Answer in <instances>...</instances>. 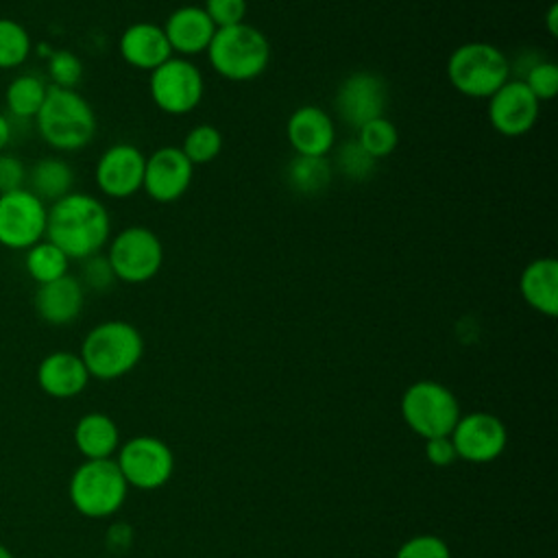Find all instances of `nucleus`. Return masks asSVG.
Instances as JSON below:
<instances>
[{
  "instance_id": "f257e3e1",
  "label": "nucleus",
  "mask_w": 558,
  "mask_h": 558,
  "mask_svg": "<svg viewBox=\"0 0 558 558\" xmlns=\"http://www.w3.org/2000/svg\"><path fill=\"white\" fill-rule=\"evenodd\" d=\"M109 238L111 216L100 198L72 190L48 205L46 240L57 244L70 262L102 253Z\"/></svg>"
},
{
  "instance_id": "f03ea898",
  "label": "nucleus",
  "mask_w": 558,
  "mask_h": 558,
  "mask_svg": "<svg viewBox=\"0 0 558 558\" xmlns=\"http://www.w3.org/2000/svg\"><path fill=\"white\" fill-rule=\"evenodd\" d=\"M35 129L44 144L57 153H76L92 144L98 120L94 107L76 89L48 85L44 105L35 116Z\"/></svg>"
},
{
  "instance_id": "7ed1b4c3",
  "label": "nucleus",
  "mask_w": 558,
  "mask_h": 558,
  "mask_svg": "<svg viewBox=\"0 0 558 558\" xmlns=\"http://www.w3.org/2000/svg\"><path fill=\"white\" fill-rule=\"evenodd\" d=\"M89 377L118 379L131 373L144 355L140 329L126 320H102L92 327L78 351Z\"/></svg>"
},
{
  "instance_id": "20e7f679",
  "label": "nucleus",
  "mask_w": 558,
  "mask_h": 558,
  "mask_svg": "<svg viewBox=\"0 0 558 558\" xmlns=\"http://www.w3.org/2000/svg\"><path fill=\"white\" fill-rule=\"evenodd\" d=\"M205 52L214 72L233 83L259 78L270 63L268 37L246 22L216 28Z\"/></svg>"
},
{
  "instance_id": "39448f33",
  "label": "nucleus",
  "mask_w": 558,
  "mask_h": 558,
  "mask_svg": "<svg viewBox=\"0 0 558 558\" xmlns=\"http://www.w3.org/2000/svg\"><path fill=\"white\" fill-rule=\"evenodd\" d=\"M510 78V59L488 41H464L447 59V81L466 98H490Z\"/></svg>"
},
{
  "instance_id": "423d86ee",
  "label": "nucleus",
  "mask_w": 558,
  "mask_h": 558,
  "mask_svg": "<svg viewBox=\"0 0 558 558\" xmlns=\"http://www.w3.org/2000/svg\"><path fill=\"white\" fill-rule=\"evenodd\" d=\"M129 484L113 458L85 460L70 477L68 495L76 512L87 519H105L120 510Z\"/></svg>"
},
{
  "instance_id": "0eeeda50",
  "label": "nucleus",
  "mask_w": 558,
  "mask_h": 558,
  "mask_svg": "<svg viewBox=\"0 0 558 558\" xmlns=\"http://www.w3.org/2000/svg\"><path fill=\"white\" fill-rule=\"evenodd\" d=\"M107 259L118 281L146 283L163 266V244L159 235L142 225H131L113 233L107 242Z\"/></svg>"
},
{
  "instance_id": "6e6552de",
  "label": "nucleus",
  "mask_w": 558,
  "mask_h": 558,
  "mask_svg": "<svg viewBox=\"0 0 558 558\" xmlns=\"http://www.w3.org/2000/svg\"><path fill=\"white\" fill-rule=\"evenodd\" d=\"M401 414L408 427L427 440L451 434L460 418V405L447 386L421 379L405 388L401 397Z\"/></svg>"
},
{
  "instance_id": "1a4fd4ad",
  "label": "nucleus",
  "mask_w": 558,
  "mask_h": 558,
  "mask_svg": "<svg viewBox=\"0 0 558 558\" xmlns=\"http://www.w3.org/2000/svg\"><path fill=\"white\" fill-rule=\"evenodd\" d=\"M148 94L159 111L168 116H185L201 105L205 78L196 63L172 54L150 72Z\"/></svg>"
},
{
  "instance_id": "9d476101",
  "label": "nucleus",
  "mask_w": 558,
  "mask_h": 558,
  "mask_svg": "<svg viewBox=\"0 0 558 558\" xmlns=\"http://www.w3.org/2000/svg\"><path fill=\"white\" fill-rule=\"evenodd\" d=\"M48 205L28 187L0 194V246L26 251L46 238Z\"/></svg>"
},
{
  "instance_id": "9b49d317",
  "label": "nucleus",
  "mask_w": 558,
  "mask_h": 558,
  "mask_svg": "<svg viewBox=\"0 0 558 558\" xmlns=\"http://www.w3.org/2000/svg\"><path fill=\"white\" fill-rule=\"evenodd\" d=\"M116 464L129 486L153 490L170 480L174 456L170 447L155 436H133L118 449Z\"/></svg>"
},
{
  "instance_id": "f8f14e48",
  "label": "nucleus",
  "mask_w": 558,
  "mask_h": 558,
  "mask_svg": "<svg viewBox=\"0 0 558 558\" xmlns=\"http://www.w3.org/2000/svg\"><path fill=\"white\" fill-rule=\"evenodd\" d=\"M388 105V85L381 74L357 70L342 78L333 96L336 116L351 129H360L373 118L384 116Z\"/></svg>"
},
{
  "instance_id": "ddd939ff",
  "label": "nucleus",
  "mask_w": 558,
  "mask_h": 558,
  "mask_svg": "<svg viewBox=\"0 0 558 558\" xmlns=\"http://www.w3.org/2000/svg\"><path fill=\"white\" fill-rule=\"evenodd\" d=\"M146 155L129 142H116L107 146L96 166H94V181L100 194L107 198H129L142 190Z\"/></svg>"
},
{
  "instance_id": "4468645a",
  "label": "nucleus",
  "mask_w": 558,
  "mask_h": 558,
  "mask_svg": "<svg viewBox=\"0 0 558 558\" xmlns=\"http://www.w3.org/2000/svg\"><path fill=\"white\" fill-rule=\"evenodd\" d=\"M194 166L179 146H161L146 157L142 190L155 203L179 201L192 185Z\"/></svg>"
},
{
  "instance_id": "2eb2a0df",
  "label": "nucleus",
  "mask_w": 558,
  "mask_h": 558,
  "mask_svg": "<svg viewBox=\"0 0 558 558\" xmlns=\"http://www.w3.org/2000/svg\"><path fill=\"white\" fill-rule=\"evenodd\" d=\"M541 102L523 81L508 78L488 98V122L504 137H521L530 133L538 120Z\"/></svg>"
},
{
  "instance_id": "dca6fc26",
  "label": "nucleus",
  "mask_w": 558,
  "mask_h": 558,
  "mask_svg": "<svg viewBox=\"0 0 558 558\" xmlns=\"http://www.w3.org/2000/svg\"><path fill=\"white\" fill-rule=\"evenodd\" d=\"M449 438L458 458L469 462H490L504 453L508 432L495 414L471 412L458 418Z\"/></svg>"
},
{
  "instance_id": "f3484780",
  "label": "nucleus",
  "mask_w": 558,
  "mask_h": 558,
  "mask_svg": "<svg viewBox=\"0 0 558 558\" xmlns=\"http://www.w3.org/2000/svg\"><path fill=\"white\" fill-rule=\"evenodd\" d=\"M286 137L294 155L329 157L336 148V122L327 109L301 105L286 122Z\"/></svg>"
},
{
  "instance_id": "a211bd4d",
  "label": "nucleus",
  "mask_w": 558,
  "mask_h": 558,
  "mask_svg": "<svg viewBox=\"0 0 558 558\" xmlns=\"http://www.w3.org/2000/svg\"><path fill=\"white\" fill-rule=\"evenodd\" d=\"M85 305V290L74 275H63L54 281L41 283L35 290L33 307L39 320L52 327H63L74 323Z\"/></svg>"
},
{
  "instance_id": "6ab92c4d",
  "label": "nucleus",
  "mask_w": 558,
  "mask_h": 558,
  "mask_svg": "<svg viewBox=\"0 0 558 558\" xmlns=\"http://www.w3.org/2000/svg\"><path fill=\"white\" fill-rule=\"evenodd\" d=\"M161 28L170 44L172 54L177 52L179 57H185V59L205 52L216 33L214 22L205 13V9L198 4H183L174 9L166 17Z\"/></svg>"
},
{
  "instance_id": "aec40b11",
  "label": "nucleus",
  "mask_w": 558,
  "mask_h": 558,
  "mask_svg": "<svg viewBox=\"0 0 558 558\" xmlns=\"http://www.w3.org/2000/svg\"><path fill=\"white\" fill-rule=\"evenodd\" d=\"M37 386L52 399H72L89 384V373L78 353L52 351L41 357L35 373Z\"/></svg>"
},
{
  "instance_id": "412c9836",
  "label": "nucleus",
  "mask_w": 558,
  "mask_h": 558,
  "mask_svg": "<svg viewBox=\"0 0 558 558\" xmlns=\"http://www.w3.org/2000/svg\"><path fill=\"white\" fill-rule=\"evenodd\" d=\"M118 50L126 65L144 72H153L172 57L163 28L155 22L129 24L120 35Z\"/></svg>"
},
{
  "instance_id": "4be33fe9",
  "label": "nucleus",
  "mask_w": 558,
  "mask_h": 558,
  "mask_svg": "<svg viewBox=\"0 0 558 558\" xmlns=\"http://www.w3.org/2000/svg\"><path fill=\"white\" fill-rule=\"evenodd\" d=\"M519 292L534 312L554 318L558 314V262L554 257L532 259L521 270Z\"/></svg>"
},
{
  "instance_id": "5701e85b",
  "label": "nucleus",
  "mask_w": 558,
  "mask_h": 558,
  "mask_svg": "<svg viewBox=\"0 0 558 558\" xmlns=\"http://www.w3.org/2000/svg\"><path fill=\"white\" fill-rule=\"evenodd\" d=\"M74 445L85 460L111 458L120 447L118 425L102 412H87L74 425Z\"/></svg>"
},
{
  "instance_id": "b1692460",
  "label": "nucleus",
  "mask_w": 558,
  "mask_h": 558,
  "mask_svg": "<svg viewBox=\"0 0 558 558\" xmlns=\"http://www.w3.org/2000/svg\"><path fill=\"white\" fill-rule=\"evenodd\" d=\"M74 185V172L63 157L48 155L37 159L26 174V187L46 205L70 194Z\"/></svg>"
},
{
  "instance_id": "393cba45",
  "label": "nucleus",
  "mask_w": 558,
  "mask_h": 558,
  "mask_svg": "<svg viewBox=\"0 0 558 558\" xmlns=\"http://www.w3.org/2000/svg\"><path fill=\"white\" fill-rule=\"evenodd\" d=\"M333 170L329 157H303L294 155L286 168V183L290 190L303 196H316L331 183Z\"/></svg>"
},
{
  "instance_id": "a878e982",
  "label": "nucleus",
  "mask_w": 558,
  "mask_h": 558,
  "mask_svg": "<svg viewBox=\"0 0 558 558\" xmlns=\"http://www.w3.org/2000/svg\"><path fill=\"white\" fill-rule=\"evenodd\" d=\"M48 94V83L35 74L15 76L4 89V105L9 118L17 120H35L44 98Z\"/></svg>"
},
{
  "instance_id": "bb28decb",
  "label": "nucleus",
  "mask_w": 558,
  "mask_h": 558,
  "mask_svg": "<svg viewBox=\"0 0 558 558\" xmlns=\"http://www.w3.org/2000/svg\"><path fill=\"white\" fill-rule=\"evenodd\" d=\"M24 270L37 286H41L68 275L70 259L57 244L44 238L24 251Z\"/></svg>"
},
{
  "instance_id": "cd10ccee",
  "label": "nucleus",
  "mask_w": 558,
  "mask_h": 558,
  "mask_svg": "<svg viewBox=\"0 0 558 558\" xmlns=\"http://www.w3.org/2000/svg\"><path fill=\"white\" fill-rule=\"evenodd\" d=\"M33 37L24 24L0 17V70L22 68L33 54Z\"/></svg>"
},
{
  "instance_id": "c85d7f7f",
  "label": "nucleus",
  "mask_w": 558,
  "mask_h": 558,
  "mask_svg": "<svg viewBox=\"0 0 558 558\" xmlns=\"http://www.w3.org/2000/svg\"><path fill=\"white\" fill-rule=\"evenodd\" d=\"M355 142L364 148L366 155H371L375 161L392 155L399 146V129L392 120L386 116L373 118L366 124L357 129Z\"/></svg>"
},
{
  "instance_id": "c756f323",
  "label": "nucleus",
  "mask_w": 558,
  "mask_h": 558,
  "mask_svg": "<svg viewBox=\"0 0 558 558\" xmlns=\"http://www.w3.org/2000/svg\"><path fill=\"white\" fill-rule=\"evenodd\" d=\"M222 144H225V140H222L220 129L203 122V124L192 126L185 133L179 148L183 150V155L190 159L192 166H203V163L214 161L220 155Z\"/></svg>"
},
{
  "instance_id": "7c9ffc66",
  "label": "nucleus",
  "mask_w": 558,
  "mask_h": 558,
  "mask_svg": "<svg viewBox=\"0 0 558 558\" xmlns=\"http://www.w3.org/2000/svg\"><path fill=\"white\" fill-rule=\"evenodd\" d=\"M375 159L364 153V148L351 140L342 142L331 159V170L342 174L349 181H366L375 172Z\"/></svg>"
},
{
  "instance_id": "2f4dec72",
  "label": "nucleus",
  "mask_w": 558,
  "mask_h": 558,
  "mask_svg": "<svg viewBox=\"0 0 558 558\" xmlns=\"http://www.w3.org/2000/svg\"><path fill=\"white\" fill-rule=\"evenodd\" d=\"M46 72H48L50 85L76 89V85L83 78V61L78 54L70 50H48Z\"/></svg>"
},
{
  "instance_id": "473e14b6",
  "label": "nucleus",
  "mask_w": 558,
  "mask_h": 558,
  "mask_svg": "<svg viewBox=\"0 0 558 558\" xmlns=\"http://www.w3.org/2000/svg\"><path fill=\"white\" fill-rule=\"evenodd\" d=\"M538 102H547L558 92V65L554 61H536L521 78Z\"/></svg>"
},
{
  "instance_id": "72a5a7b5",
  "label": "nucleus",
  "mask_w": 558,
  "mask_h": 558,
  "mask_svg": "<svg viewBox=\"0 0 558 558\" xmlns=\"http://www.w3.org/2000/svg\"><path fill=\"white\" fill-rule=\"evenodd\" d=\"M76 279L81 281L85 292L87 290H92V292H107L118 281L105 253H96V255L83 259L81 262V275Z\"/></svg>"
},
{
  "instance_id": "f704fd0d",
  "label": "nucleus",
  "mask_w": 558,
  "mask_h": 558,
  "mask_svg": "<svg viewBox=\"0 0 558 558\" xmlns=\"http://www.w3.org/2000/svg\"><path fill=\"white\" fill-rule=\"evenodd\" d=\"M395 558H451L449 545L434 534H418L408 538L395 554Z\"/></svg>"
},
{
  "instance_id": "c9c22d12",
  "label": "nucleus",
  "mask_w": 558,
  "mask_h": 558,
  "mask_svg": "<svg viewBox=\"0 0 558 558\" xmlns=\"http://www.w3.org/2000/svg\"><path fill=\"white\" fill-rule=\"evenodd\" d=\"M203 9L214 22V26L222 28V26H233L244 22L246 0H205Z\"/></svg>"
},
{
  "instance_id": "e433bc0d",
  "label": "nucleus",
  "mask_w": 558,
  "mask_h": 558,
  "mask_svg": "<svg viewBox=\"0 0 558 558\" xmlns=\"http://www.w3.org/2000/svg\"><path fill=\"white\" fill-rule=\"evenodd\" d=\"M26 174L28 168L17 155H11L7 150L0 153V194L26 187Z\"/></svg>"
},
{
  "instance_id": "4c0bfd02",
  "label": "nucleus",
  "mask_w": 558,
  "mask_h": 558,
  "mask_svg": "<svg viewBox=\"0 0 558 558\" xmlns=\"http://www.w3.org/2000/svg\"><path fill=\"white\" fill-rule=\"evenodd\" d=\"M425 456L432 464L436 466H447L451 464L458 456L453 449V442L449 436H436V438H427L425 440Z\"/></svg>"
},
{
  "instance_id": "58836bf2",
  "label": "nucleus",
  "mask_w": 558,
  "mask_h": 558,
  "mask_svg": "<svg viewBox=\"0 0 558 558\" xmlns=\"http://www.w3.org/2000/svg\"><path fill=\"white\" fill-rule=\"evenodd\" d=\"M133 543V530L126 523H113L109 525L107 534H105V545L109 551L113 554H124Z\"/></svg>"
},
{
  "instance_id": "ea45409f",
  "label": "nucleus",
  "mask_w": 558,
  "mask_h": 558,
  "mask_svg": "<svg viewBox=\"0 0 558 558\" xmlns=\"http://www.w3.org/2000/svg\"><path fill=\"white\" fill-rule=\"evenodd\" d=\"M11 137H13V122L7 113L0 111V153L7 150V146L11 144Z\"/></svg>"
},
{
  "instance_id": "a19ab883",
  "label": "nucleus",
  "mask_w": 558,
  "mask_h": 558,
  "mask_svg": "<svg viewBox=\"0 0 558 558\" xmlns=\"http://www.w3.org/2000/svg\"><path fill=\"white\" fill-rule=\"evenodd\" d=\"M545 26H547V33H549L551 37H556V35H558V4H556V2H551V4L547 7Z\"/></svg>"
},
{
  "instance_id": "79ce46f5",
  "label": "nucleus",
  "mask_w": 558,
  "mask_h": 558,
  "mask_svg": "<svg viewBox=\"0 0 558 558\" xmlns=\"http://www.w3.org/2000/svg\"><path fill=\"white\" fill-rule=\"evenodd\" d=\"M0 558H13V551L0 543Z\"/></svg>"
}]
</instances>
